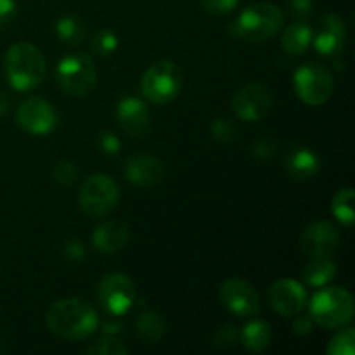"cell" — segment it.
I'll return each mask as SVG.
<instances>
[{
	"instance_id": "7a4b0ae2",
	"label": "cell",
	"mask_w": 355,
	"mask_h": 355,
	"mask_svg": "<svg viewBox=\"0 0 355 355\" xmlns=\"http://www.w3.org/2000/svg\"><path fill=\"white\" fill-rule=\"evenodd\" d=\"M7 82L17 92H30L37 89L45 78L47 62L40 49L28 42L10 45L3 58Z\"/></svg>"
},
{
	"instance_id": "8fae6325",
	"label": "cell",
	"mask_w": 355,
	"mask_h": 355,
	"mask_svg": "<svg viewBox=\"0 0 355 355\" xmlns=\"http://www.w3.org/2000/svg\"><path fill=\"white\" fill-rule=\"evenodd\" d=\"M274 104V97L269 87L263 83H246L232 97V110L238 118L255 123L263 120L270 113Z\"/></svg>"
},
{
	"instance_id": "e0dca14e",
	"label": "cell",
	"mask_w": 355,
	"mask_h": 355,
	"mask_svg": "<svg viewBox=\"0 0 355 355\" xmlns=\"http://www.w3.org/2000/svg\"><path fill=\"white\" fill-rule=\"evenodd\" d=\"M125 177L137 187H153L165 177V166L162 159L151 155L130 156L125 163Z\"/></svg>"
},
{
	"instance_id": "836d02e7",
	"label": "cell",
	"mask_w": 355,
	"mask_h": 355,
	"mask_svg": "<svg viewBox=\"0 0 355 355\" xmlns=\"http://www.w3.org/2000/svg\"><path fill=\"white\" fill-rule=\"evenodd\" d=\"M99 148L106 155H118L121 149V141L114 132L104 130L99 135Z\"/></svg>"
},
{
	"instance_id": "9c48e42d",
	"label": "cell",
	"mask_w": 355,
	"mask_h": 355,
	"mask_svg": "<svg viewBox=\"0 0 355 355\" xmlns=\"http://www.w3.org/2000/svg\"><path fill=\"white\" fill-rule=\"evenodd\" d=\"M135 286L130 277L121 272L107 274L97 288V300L101 307L111 315H125L135 304Z\"/></svg>"
},
{
	"instance_id": "7c38bea8",
	"label": "cell",
	"mask_w": 355,
	"mask_h": 355,
	"mask_svg": "<svg viewBox=\"0 0 355 355\" xmlns=\"http://www.w3.org/2000/svg\"><path fill=\"white\" fill-rule=\"evenodd\" d=\"M220 300L231 314L238 318H252L259 314L260 298L252 283L241 277H231L220 286Z\"/></svg>"
},
{
	"instance_id": "5bb4252c",
	"label": "cell",
	"mask_w": 355,
	"mask_h": 355,
	"mask_svg": "<svg viewBox=\"0 0 355 355\" xmlns=\"http://www.w3.org/2000/svg\"><path fill=\"white\" fill-rule=\"evenodd\" d=\"M267 297H269L270 307L283 318H295L307 305L305 288L295 279L276 281L274 284H270Z\"/></svg>"
},
{
	"instance_id": "cb8c5ba5",
	"label": "cell",
	"mask_w": 355,
	"mask_h": 355,
	"mask_svg": "<svg viewBox=\"0 0 355 355\" xmlns=\"http://www.w3.org/2000/svg\"><path fill=\"white\" fill-rule=\"evenodd\" d=\"M336 276V266L331 259H312L304 270V281L312 288H322Z\"/></svg>"
},
{
	"instance_id": "f1b7e54d",
	"label": "cell",
	"mask_w": 355,
	"mask_h": 355,
	"mask_svg": "<svg viewBox=\"0 0 355 355\" xmlns=\"http://www.w3.org/2000/svg\"><path fill=\"white\" fill-rule=\"evenodd\" d=\"M210 132L211 137L217 142H220V144H227V142L234 141L236 135H238V128L227 118H217V120H214V123L210 125Z\"/></svg>"
},
{
	"instance_id": "ac0fdd59",
	"label": "cell",
	"mask_w": 355,
	"mask_h": 355,
	"mask_svg": "<svg viewBox=\"0 0 355 355\" xmlns=\"http://www.w3.org/2000/svg\"><path fill=\"white\" fill-rule=\"evenodd\" d=\"M128 239H130V229L127 224L107 220L96 227L92 234V245L101 253H116L127 246Z\"/></svg>"
},
{
	"instance_id": "9a60e30c",
	"label": "cell",
	"mask_w": 355,
	"mask_h": 355,
	"mask_svg": "<svg viewBox=\"0 0 355 355\" xmlns=\"http://www.w3.org/2000/svg\"><path fill=\"white\" fill-rule=\"evenodd\" d=\"M347 42L345 23L336 14H324L319 19L315 33H312V45L324 58H336L342 54Z\"/></svg>"
},
{
	"instance_id": "4fadbf2b",
	"label": "cell",
	"mask_w": 355,
	"mask_h": 355,
	"mask_svg": "<svg viewBox=\"0 0 355 355\" xmlns=\"http://www.w3.org/2000/svg\"><path fill=\"white\" fill-rule=\"evenodd\" d=\"M340 232L331 222L319 220L305 227L300 238V248L309 259H328L338 250Z\"/></svg>"
},
{
	"instance_id": "4dcf8cb0",
	"label": "cell",
	"mask_w": 355,
	"mask_h": 355,
	"mask_svg": "<svg viewBox=\"0 0 355 355\" xmlns=\"http://www.w3.org/2000/svg\"><path fill=\"white\" fill-rule=\"evenodd\" d=\"M211 342H214V347H217V349H229L236 342H239V331L236 329V326L225 324L218 331H215Z\"/></svg>"
},
{
	"instance_id": "ffe728a7",
	"label": "cell",
	"mask_w": 355,
	"mask_h": 355,
	"mask_svg": "<svg viewBox=\"0 0 355 355\" xmlns=\"http://www.w3.org/2000/svg\"><path fill=\"white\" fill-rule=\"evenodd\" d=\"M312 26L305 21H297L284 30L281 45L290 55H300L312 45Z\"/></svg>"
},
{
	"instance_id": "f35d334b",
	"label": "cell",
	"mask_w": 355,
	"mask_h": 355,
	"mask_svg": "<svg viewBox=\"0 0 355 355\" xmlns=\"http://www.w3.org/2000/svg\"><path fill=\"white\" fill-rule=\"evenodd\" d=\"M9 104H10L9 97H7L3 92H0V118L6 116L7 110H9Z\"/></svg>"
},
{
	"instance_id": "74e56055",
	"label": "cell",
	"mask_w": 355,
	"mask_h": 355,
	"mask_svg": "<svg viewBox=\"0 0 355 355\" xmlns=\"http://www.w3.org/2000/svg\"><path fill=\"white\" fill-rule=\"evenodd\" d=\"M291 14L297 17H307L314 9V0H290Z\"/></svg>"
},
{
	"instance_id": "ba28073f",
	"label": "cell",
	"mask_w": 355,
	"mask_h": 355,
	"mask_svg": "<svg viewBox=\"0 0 355 355\" xmlns=\"http://www.w3.org/2000/svg\"><path fill=\"white\" fill-rule=\"evenodd\" d=\"M295 92L307 106H322L335 90L331 71L321 62H307L295 71Z\"/></svg>"
},
{
	"instance_id": "8d00e7d4",
	"label": "cell",
	"mask_w": 355,
	"mask_h": 355,
	"mask_svg": "<svg viewBox=\"0 0 355 355\" xmlns=\"http://www.w3.org/2000/svg\"><path fill=\"white\" fill-rule=\"evenodd\" d=\"M312 328H314V321H312L311 315H304L302 312L300 314L295 315L293 331L297 333V335H300V336L309 335V333L312 331Z\"/></svg>"
},
{
	"instance_id": "e575fe53",
	"label": "cell",
	"mask_w": 355,
	"mask_h": 355,
	"mask_svg": "<svg viewBox=\"0 0 355 355\" xmlns=\"http://www.w3.org/2000/svg\"><path fill=\"white\" fill-rule=\"evenodd\" d=\"M17 14L16 0H0V31L9 26Z\"/></svg>"
},
{
	"instance_id": "d6986e66",
	"label": "cell",
	"mask_w": 355,
	"mask_h": 355,
	"mask_svg": "<svg viewBox=\"0 0 355 355\" xmlns=\"http://www.w3.org/2000/svg\"><path fill=\"white\" fill-rule=\"evenodd\" d=\"M284 168L291 179L307 180L318 175L321 159L309 148H291L284 156Z\"/></svg>"
},
{
	"instance_id": "5b68a950",
	"label": "cell",
	"mask_w": 355,
	"mask_h": 355,
	"mask_svg": "<svg viewBox=\"0 0 355 355\" xmlns=\"http://www.w3.org/2000/svg\"><path fill=\"white\" fill-rule=\"evenodd\" d=\"M59 89L71 97H87L97 83V69L87 54H69L55 68Z\"/></svg>"
},
{
	"instance_id": "603a6c76",
	"label": "cell",
	"mask_w": 355,
	"mask_h": 355,
	"mask_svg": "<svg viewBox=\"0 0 355 355\" xmlns=\"http://www.w3.org/2000/svg\"><path fill=\"white\" fill-rule=\"evenodd\" d=\"M55 35H58L59 42L69 47H76L82 44L87 37V24L85 21L75 14H68L55 21Z\"/></svg>"
},
{
	"instance_id": "277c9868",
	"label": "cell",
	"mask_w": 355,
	"mask_h": 355,
	"mask_svg": "<svg viewBox=\"0 0 355 355\" xmlns=\"http://www.w3.org/2000/svg\"><path fill=\"white\" fill-rule=\"evenodd\" d=\"M309 315L326 329H338L354 318V298L345 288L328 286L319 290L309 304Z\"/></svg>"
},
{
	"instance_id": "2e32d148",
	"label": "cell",
	"mask_w": 355,
	"mask_h": 355,
	"mask_svg": "<svg viewBox=\"0 0 355 355\" xmlns=\"http://www.w3.org/2000/svg\"><path fill=\"white\" fill-rule=\"evenodd\" d=\"M114 114L121 130L130 137H144L151 128V111L139 97H123L116 104Z\"/></svg>"
},
{
	"instance_id": "d590c367",
	"label": "cell",
	"mask_w": 355,
	"mask_h": 355,
	"mask_svg": "<svg viewBox=\"0 0 355 355\" xmlns=\"http://www.w3.org/2000/svg\"><path fill=\"white\" fill-rule=\"evenodd\" d=\"M85 246H83V243L78 241V239H69L64 245V257L69 262H82V260L85 259Z\"/></svg>"
},
{
	"instance_id": "d4e9b609",
	"label": "cell",
	"mask_w": 355,
	"mask_h": 355,
	"mask_svg": "<svg viewBox=\"0 0 355 355\" xmlns=\"http://www.w3.org/2000/svg\"><path fill=\"white\" fill-rule=\"evenodd\" d=\"M354 201H355V193L352 187H343V189H340L331 200L333 215L336 217V220L342 222V224L347 225V227H350L355 220Z\"/></svg>"
},
{
	"instance_id": "f546056e",
	"label": "cell",
	"mask_w": 355,
	"mask_h": 355,
	"mask_svg": "<svg viewBox=\"0 0 355 355\" xmlns=\"http://www.w3.org/2000/svg\"><path fill=\"white\" fill-rule=\"evenodd\" d=\"M52 177L61 186H73L78 179V168L68 159H59L52 168Z\"/></svg>"
},
{
	"instance_id": "3957f363",
	"label": "cell",
	"mask_w": 355,
	"mask_h": 355,
	"mask_svg": "<svg viewBox=\"0 0 355 355\" xmlns=\"http://www.w3.org/2000/svg\"><path fill=\"white\" fill-rule=\"evenodd\" d=\"M284 24V14L277 6L269 2L252 3L246 7L234 23L229 26V33L248 42H266L276 37Z\"/></svg>"
},
{
	"instance_id": "484cf974",
	"label": "cell",
	"mask_w": 355,
	"mask_h": 355,
	"mask_svg": "<svg viewBox=\"0 0 355 355\" xmlns=\"http://www.w3.org/2000/svg\"><path fill=\"white\" fill-rule=\"evenodd\" d=\"M329 355H355V329L347 326L345 329L335 335L326 347Z\"/></svg>"
},
{
	"instance_id": "4316f807",
	"label": "cell",
	"mask_w": 355,
	"mask_h": 355,
	"mask_svg": "<svg viewBox=\"0 0 355 355\" xmlns=\"http://www.w3.org/2000/svg\"><path fill=\"white\" fill-rule=\"evenodd\" d=\"M118 40L116 33L111 30H99L90 40V49H92V54L96 55H111L118 49Z\"/></svg>"
},
{
	"instance_id": "6da1fadb",
	"label": "cell",
	"mask_w": 355,
	"mask_h": 355,
	"mask_svg": "<svg viewBox=\"0 0 355 355\" xmlns=\"http://www.w3.org/2000/svg\"><path fill=\"white\" fill-rule=\"evenodd\" d=\"M47 328L64 340L78 342L96 333L99 318L92 305L83 298H61L49 307L45 315Z\"/></svg>"
},
{
	"instance_id": "1f68e13d",
	"label": "cell",
	"mask_w": 355,
	"mask_h": 355,
	"mask_svg": "<svg viewBox=\"0 0 355 355\" xmlns=\"http://www.w3.org/2000/svg\"><path fill=\"white\" fill-rule=\"evenodd\" d=\"M277 153V144L272 139H259V141L253 142L252 155L255 159L260 162H269L270 158H274Z\"/></svg>"
},
{
	"instance_id": "83f0119b",
	"label": "cell",
	"mask_w": 355,
	"mask_h": 355,
	"mask_svg": "<svg viewBox=\"0 0 355 355\" xmlns=\"http://www.w3.org/2000/svg\"><path fill=\"white\" fill-rule=\"evenodd\" d=\"M89 352L99 355H127L128 350L116 335H104L103 333V338H101L99 342H97V345L92 347Z\"/></svg>"
},
{
	"instance_id": "8992f818",
	"label": "cell",
	"mask_w": 355,
	"mask_h": 355,
	"mask_svg": "<svg viewBox=\"0 0 355 355\" xmlns=\"http://www.w3.org/2000/svg\"><path fill=\"white\" fill-rule=\"evenodd\" d=\"M182 89V71L172 61H158L142 75V96L153 104H166Z\"/></svg>"
},
{
	"instance_id": "44dd1931",
	"label": "cell",
	"mask_w": 355,
	"mask_h": 355,
	"mask_svg": "<svg viewBox=\"0 0 355 355\" xmlns=\"http://www.w3.org/2000/svg\"><path fill=\"white\" fill-rule=\"evenodd\" d=\"M135 333L144 343H158L166 333V321L159 312L144 311L135 319Z\"/></svg>"
},
{
	"instance_id": "7402d4cb",
	"label": "cell",
	"mask_w": 355,
	"mask_h": 355,
	"mask_svg": "<svg viewBox=\"0 0 355 355\" xmlns=\"http://www.w3.org/2000/svg\"><path fill=\"white\" fill-rule=\"evenodd\" d=\"M239 340L252 352H262L270 345L272 329H270L269 322L255 319V321H250L248 324L243 326V329L239 331Z\"/></svg>"
},
{
	"instance_id": "52a82bcc",
	"label": "cell",
	"mask_w": 355,
	"mask_h": 355,
	"mask_svg": "<svg viewBox=\"0 0 355 355\" xmlns=\"http://www.w3.org/2000/svg\"><path fill=\"white\" fill-rule=\"evenodd\" d=\"M120 189L111 177L104 173L90 175L80 189L78 203L83 214L90 218H103L116 208Z\"/></svg>"
},
{
	"instance_id": "d6a6232c",
	"label": "cell",
	"mask_w": 355,
	"mask_h": 355,
	"mask_svg": "<svg viewBox=\"0 0 355 355\" xmlns=\"http://www.w3.org/2000/svg\"><path fill=\"white\" fill-rule=\"evenodd\" d=\"M238 3L239 0H201V7L208 14H214V16L231 14L238 7Z\"/></svg>"
},
{
	"instance_id": "30bf717a",
	"label": "cell",
	"mask_w": 355,
	"mask_h": 355,
	"mask_svg": "<svg viewBox=\"0 0 355 355\" xmlns=\"http://www.w3.org/2000/svg\"><path fill=\"white\" fill-rule=\"evenodd\" d=\"M58 111L44 97H28L17 106L16 123L31 135H47L58 127Z\"/></svg>"
}]
</instances>
